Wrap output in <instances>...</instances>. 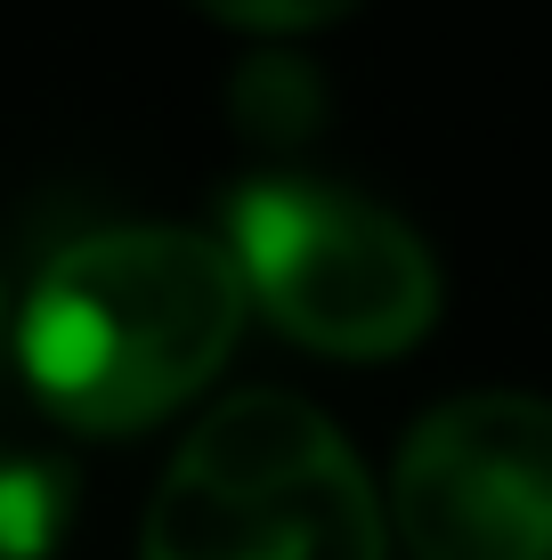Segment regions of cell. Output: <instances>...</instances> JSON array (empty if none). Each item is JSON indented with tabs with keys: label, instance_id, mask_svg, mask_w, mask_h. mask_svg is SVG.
I'll return each instance as SVG.
<instances>
[{
	"label": "cell",
	"instance_id": "6da1fadb",
	"mask_svg": "<svg viewBox=\"0 0 552 560\" xmlns=\"http://www.w3.org/2000/svg\"><path fill=\"white\" fill-rule=\"evenodd\" d=\"M244 334V277L196 228H106L42 268L16 317L33 398L73 431H146L203 390Z\"/></svg>",
	"mask_w": 552,
	"mask_h": 560
},
{
	"label": "cell",
	"instance_id": "7a4b0ae2",
	"mask_svg": "<svg viewBox=\"0 0 552 560\" xmlns=\"http://www.w3.org/2000/svg\"><path fill=\"white\" fill-rule=\"evenodd\" d=\"M139 560H383V504L309 398L244 390L171 455Z\"/></svg>",
	"mask_w": 552,
	"mask_h": 560
},
{
	"label": "cell",
	"instance_id": "3957f363",
	"mask_svg": "<svg viewBox=\"0 0 552 560\" xmlns=\"http://www.w3.org/2000/svg\"><path fill=\"white\" fill-rule=\"evenodd\" d=\"M227 260L277 334L326 358H398L439 317V260L398 211L333 179H252L227 196Z\"/></svg>",
	"mask_w": 552,
	"mask_h": 560
},
{
	"label": "cell",
	"instance_id": "277c9868",
	"mask_svg": "<svg viewBox=\"0 0 552 560\" xmlns=\"http://www.w3.org/2000/svg\"><path fill=\"white\" fill-rule=\"evenodd\" d=\"M414 560H552V398L471 390L423 415L390 471Z\"/></svg>",
	"mask_w": 552,
	"mask_h": 560
},
{
	"label": "cell",
	"instance_id": "5b68a950",
	"mask_svg": "<svg viewBox=\"0 0 552 560\" xmlns=\"http://www.w3.org/2000/svg\"><path fill=\"white\" fill-rule=\"evenodd\" d=\"M73 528V471L49 455L0 447V560H57Z\"/></svg>",
	"mask_w": 552,
	"mask_h": 560
},
{
	"label": "cell",
	"instance_id": "8992f818",
	"mask_svg": "<svg viewBox=\"0 0 552 560\" xmlns=\"http://www.w3.org/2000/svg\"><path fill=\"white\" fill-rule=\"evenodd\" d=\"M196 9L220 16V25H244V33H309V25L350 16L357 0H196Z\"/></svg>",
	"mask_w": 552,
	"mask_h": 560
}]
</instances>
